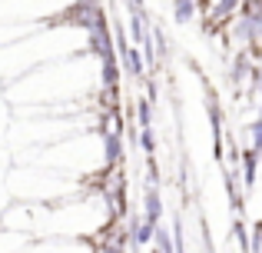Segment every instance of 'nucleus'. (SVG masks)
<instances>
[{
	"mask_svg": "<svg viewBox=\"0 0 262 253\" xmlns=\"http://www.w3.org/2000/svg\"><path fill=\"white\" fill-rule=\"evenodd\" d=\"M24 253H93L90 240H70V237H40L30 240Z\"/></svg>",
	"mask_w": 262,
	"mask_h": 253,
	"instance_id": "nucleus-1",
	"label": "nucleus"
},
{
	"mask_svg": "<svg viewBox=\"0 0 262 253\" xmlns=\"http://www.w3.org/2000/svg\"><path fill=\"white\" fill-rule=\"evenodd\" d=\"M30 237L27 233H17V230H4L0 233V253H24Z\"/></svg>",
	"mask_w": 262,
	"mask_h": 253,
	"instance_id": "nucleus-2",
	"label": "nucleus"
}]
</instances>
